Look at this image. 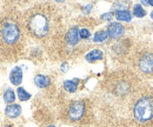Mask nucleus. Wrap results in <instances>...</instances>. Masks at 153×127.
<instances>
[{
  "label": "nucleus",
  "instance_id": "f257e3e1",
  "mask_svg": "<svg viewBox=\"0 0 153 127\" xmlns=\"http://www.w3.org/2000/svg\"><path fill=\"white\" fill-rule=\"evenodd\" d=\"M27 33L38 40L51 39L57 32L59 17L50 4H41L30 8L22 20Z\"/></svg>",
  "mask_w": 153,
  "mask_h": 127
},
{
  "label": "nucleus",
  "instance_id": "f03ea898",
  "mask_svg": "<svg viewBox=\"0 0 153 127\" xmlns=\"http://www.w3.org/2000/svg\"><path fill=\"white\" fill-rule=\"evenodd\" d=\"M22 47V32L19 21L12 16L0 20V52L7 56L17 55Z\"/></svg>",
  "mask_w": 153,
  "mask_h": 127
},
{
  "label": "nucleus",
  "instance_id": "7ed1b4c3",
  "mask_svg": "<svg viewBox=\"0 0 153 127\" xmlns=\"http://www.w3.org/2000/svg\"><path fill=\"white\" fill-rule=\"evenodd\" d=\"M61 120L72 125H84L92 118V105L86 100H71L64 109H61Z\"/></svg>",
  "mask_w": 153,
  "mask_h": 127
},
{
  "label": "nucleus",
  "instance_id": "20e7f679",
  "mask_svg": "<svg viewBox=\"0 0 153 127\" xmlns=\"http://www.w3.org/2000/svg\"><path fill=\"white\" fill-rule=\"evenodd\" d=\"M132 65L141 76L153 78V45L146 44L138 47L132 55Z\"/></svg>",
  "mask_w": 153,
  "mask_h": 127
},
{
  "label": "nucleus",
  "instance_id": "39448f33",
  "mask_svg": "<svg viewBox=\"0 0 153 127\" xmlns=\"http://www.w3.org/2000/svg\"><path fill=\"white\" fill-rule=\"evenodd\" d=\"M64 41H65V45L67 47H76L79 45L80 36H79V30L76 26L70 28L67 31V33L65 34V38H64Z\"/></svg>",
  "mask_w": 153,
  "mask_h": 127
},
{
  "label": "nucleus",
  "instance_id": "423d86ee",
  "mask_svg": "<svg viewBox=\"0 0 153 127\" xmlns=\"http://www.w3.org/2000/svg\"><path fill=\"white\" fill-rule=\"evenodd\" d=\"M107 33H108V36H111L113 39H119L124 36L125 27L119 22H111L107 27Z\"/></svg>",
  "mask_w": 153,
  "mask_h": 127
},
{
  "label": "nucleus",
  "instance_id": "0eeeda50",
  "mask_svg": "<svg viewBox=\"0 0 153 127\" xmlns=\"http://www.w3.org/2000/svg\"><path fill=\"white\" fill-rule=\"evenodd\" d=\"M20 113H21V107L17 104H11L5 109V114L11 119H14V118L19 117Z\"/></svg>",
  "mask_w": 153,
  "mask_h": 127
},
{
  "label": "nucleus",
  "instance_id": "6e6552de",
  "mask_svg": "<svg viewBox=\"0 0 153 127\" xmlns=\"http://www.w3.org/2000/svg\"><path fill=\"white\" fill-rule=\"evenodd\" d=\"M34 84L38 86L39 88H46L51 85V79L46 75L42 74H37L34 76Z\"/></svg>",
  "mask_w": 153,
  "mask_h": 127
},
{
  "label": "nucleus",
  "instance_id": "1a4fd4ad",
  "mask_svg": "<svg viewBox=\"0 0 153 127\" xmlns=\"http://www.w3.org/2000/svg\"><path fill=\"white\" fill-rule=\"evenodd\" d=\"M10 80L13 85H20L22 81V71L20 67H16L10 74Z\"/></svg>",
  "mask_w": 153,
  "mask_h": 127
},
{
  "label": "nucleus",
  "instance_id": "9d476101",
  "mask_svg": "<svg viewBox=\"0 0 153 127\" xmlns=\"http://www.w3.org/2000/svg\"><path fill=\"white\" fill-rule=\"evenodd\" d=\"M104 58V53L102 51L100 50H92L91 52H88L85 59L88 61V62H94V61H98V60H101Z\"/></svg>",
  "mask_w": 153,
  "mask_h": 127
},
{
  "label": "nucleus",
  "instance_id": "9b49d317",
  "mask_svg": "<svg viewBox=\"0 0 153 127\" xmlns=\"http://www.w3.org/2000/svg\"><path fill=\"white\" fill-rule=\"evenodd\" d=\"M78 84L79 80L74 79V80H65L64 81V88L65 91L70 92V93H74L78 90Z\"/></svg>",
  "mask_w": 153,
  "mask_h": 127
},
{
  "label": "nucleus",
  "instance_id": "f8f14e48",
  "mask_svg": "<svg viewBox=\"0 0 153 127\" xmlns=\"http://www.w3.org/2000/svg\"><path fill=\"white\" fill-rule=\"evenodd\" d=\"M115 18L121 21H131L132 14L128 11H118L115 12Z\"/></svg>",
  "mask_w": 153,
  "mask_h": 127
},
{
  "label": "nucleus",
  "instance_id": "ddd939ff",
  "mask_svg": "<svg viewBox=\"0 0 153 127\" xmlns=\"http://www.w3.org/2000/svg\"><path fill=\"white\" fill-rule=\"evenodd\" d=\"M108 38V33L107 31H99L94 34V38H93V41L94 42H104L106 41Z\"/></svg>",
  "mask_w": 153,
  "mask_h": 127
},
{
  "label": "nucleus",
  "instance_id": "4468645a",
  "mask_svg": "<svg viewBox=\"0 0 153 127\" xmlns=\"http://www.w3.org/2000/svg\"><path fill=\"white\" fill-rule=\"evenodd\" d=\"M4 100L7 104H13V101L16 100V94H14L12 88H7L6 92L4 93Z\"/></svg>",
  "mask_w": 153,
  "mask_h": 127
},
{
  "label": "nucleus",
  "instance_id": "2eb2a0df",
  "mask_svg": "<svg viewBox=\"0 0 153 127\" xmlns=\"http://www.w3.org/2000/svg\"><path fill=\"white\" fill-rule=\"evenodd\" d=\"M133 16H135L137 18H144L146 16V11L143 8L141 5L137 4V5H134L133 7Z\"/></svg>",
  "mask_w": 153,
  "mask_h": 127
},
{
  "label": "nucleus",
  "instance_id": "dca6fc26",
  "mask_svg": "<svg viewBox=\"0 0 153 127\" xmlns=\"http://www.w3.org/2000/svg\"><path fill=\"white\" fill-rule=\"evenodd\" d=\"M127 7H128V1H118L114 4V8H115V12L118 11H127Z\"/></svg>",
  "mask_w": 153,
  "mask_h": 127
},
{
  "label": "nucleus",
  "instance_id": "f3484780",
  "mask_svg": "<svg viewBox=\"0 0 153 127\" xmlns=\"http://www.w3.org/2000/svg\"><path fill=\"white\" fill-rule=\"evenodd\" d=\"M18 97H19V99L21 101H26V100H28V99L31 98V94L27 93L25 88L19 87V88H18Z\"/></svg>",
  "mask_w": 153,
  "mask_h": 127
},
{
  "label": "nucleus",
  "instance_id": "a211bd4d",
  "mask_svg": "<svg viewBox=\"0 0 153 127\" xmlns=\"http://www.w3.org/2000/svg\"><path fill=\"white\" fill-rule=\"evenodd\" d=\"M79 36H80V39H88L90 36H91V33H90V31L88 30H86V28H82V30H80L79 31Z\"/></svg>",
  "mask_w": 153,
  "mask_h": 127
},
{
  "label": "nucleus",
  "instance_id": "6ab92c4d",
  "mask_svg": "<svg viewBox=\"0 0 153 127\" xmlns=\"http://www.w3.org/2000/svg\"><path fill=\"white\" fill-rule=\"evenodd\" d=\"M113 17V14L112 13H105V14H102L101 16V19H104V20H111Z\"/></svg>",
  "mask_w": 153,
  "mask_h": 127
},
{
  "label": "nucleus",
  "instance_id": "aec40b11",
  "mask_svg": "<svg viewBox=\"0 0 153 127\" xmlns=\"http://www.w3.org/2000/svg\"><path fill=\"white\" fill-rule=\"evenodd\" d=\"M60 68H61V71H62V72H66V71L68 70V65H67V62H64V64L61 65V67H60Z\"/></svg>",
  "mask_w": 153,
  "mask_h": 127
},
{
  "label": "nucleus",
  "instance_id": "412c9836",
  "mask_svg": "<svg viewBox=\"0 0 153 127\" xmlns=\"http://www.w3.org/2000/svg\"><path fill=\"white\" fill-rule=\"evenodd\" d=\"M91 8H92V5H87V7H85V8H84V12L87 14V13H90Z\"/></svg>",
  "mask_w": 153,
  "mask_h": 127
},
{
  "label": "nucleus",
  "instance_id": "4be33fe9",
  "mask_svg": "<svg viewBox=\"0 0 153 127\" xmlns=\"http://www.w3.org/2000/svg\"><path fill=\"white\" fill-rule=\"evenodd\" d=\"M141 2H143V5L149 6V0H141Z\"/></svg>",
  "mask_w": 153,
  "mask_h": 127
},
{
  "label": "nucleus",
  "instance_id": "5701e85b",
  "mask_svg": "<svg viewBox=\"0 0 153 127\" xmlns=\"http://www.w3.org/2000/svg\"><path fill=\"white\" fill-rule=\"evenodd\" d=\"M149 5H151L153 7V0H149Z\"/></svg>",
  "mask_w": 153,
  "mask_h": 127
},
{
  "label": "nucleus",
  "instance_id": "b1692460",
  "mask_svg": "<svg viewBox=\"0 0 153 127\" xmlns=\"http://www.w3.org/2000/svg\"><path fill=\"white\" fill-rule=\"evenodd\" d=\"M151 18H152V20H153V11L151 12Z\"/></svg>",
  "mask_w": 153,
  "mask_h": 127
},
{
  "label": "nucleus",
  "instance_id": "393cba45",
  "mask_svg": "<svg viewBox=\"0 0 153 127\" xmlns=\"http://www.w3.org/2000/svg\"><path fill=\"white\" fill-rule=\"evenodd\" d=\"M47 127H56L54 125H50V126H47Z\"/></svg>",
  "mask_w": 153,
  "mask_h": 127
},
{
  "label": "nucleus",
  "instance_id": "a878e982",
  "mask_svg": "<svg viewBox=\"0 0 153 127\" xmlns=\"http://www.w3.org/2000/svg\"><path fill=\"white\" fill-rule=\"evenodd\" d=\"M57 1H61V0H57Z\"/></svg>",
  "mask_w": 153,
  "mask_h": 127
},
{
  "label": "nucleus",
  "instance_id": "bb28decb",
  "mask_svg": "<svg viewBox=\"0 0 153 127\" xmlns=\"http://www.w3.org/2000/svg\"><path fill=\"white\" fill-rule=\"evenodd\" d=\"M7 127H10V126H7Z\"/></svg>",
  "mask_w": 153,
  "mask_h": 127
}]
</instances>
